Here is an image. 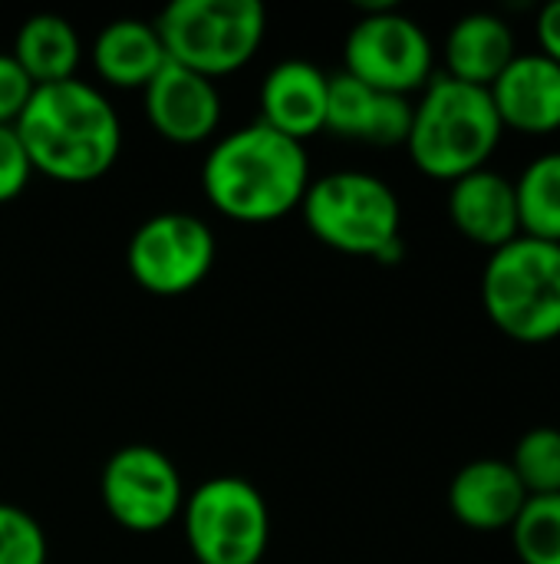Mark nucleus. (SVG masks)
<instances>
[{
  "label": "nucleus",
  "mask_w": 560,
  "mask_h": 564,
  "mask_svg": "<svg viewBox=\"0 0 560 564\" xmlns=\"http://www.w3.org/2000/svg\"><path fill=\"white\" fill-rule=\"evenodd\" d=\"M310 185L304 142L251 122L221 135L201 165L205 198L231 221L267 225L300 208Z\"/></svg>",
  "instance_id": "obj_1"
},
{
  "label": "nucleus",
  "mask_w": 560,
  "mask_h": 564,
  "mask_svg": "<svg viewBox=\"0 0 560 564\" xmlns=\"http://www.w3.org/2000/svg\"><path fill=\"white\" fill-rule=\"evenodd\" d=\"M13 129L33 172L69 185L106 175L122 149L116 109L83 79L36 86Z\"/></svg>",
  "instance_id": "obj_2"
},
{
  "label": "nucleus",
  "mask_w": 560,
  "mask_h": 564,
  "mask_svg": "<svg viewBox=\"0 0 560 564\" xmlns=\"http://www.w3.org/2000/svg\"><path fill=\"white\" fill-rule=\"evenodd\" d=\"M505 126L492 93L459 83L446 73L432 76L419 102H413V129L406 139L413 165L439 182H459L498 152Z\"/></svg>",
  "instance_id": "obj_3"
},
{
  "label": "nucleus",
  "mask_w": 560,
  "mask_h": 564,
  "mask_svg": "<svg viewBox=\"0 0 560 564\" xmlns=\"http://www.w3.org/2000/svg\"><path fill=\"white\" fill-rule=\"evenodd\" d=\"M310 235L343 254L380 264L403 261V208L396 192L370 172H330L310 178L300 202Z\"/></svg>",
  "instance_id": "obj_4"
},
{
  "label": "nucleus",
  "mask_w": 560,
  "mask_h": 564,
  "mask_svg": "<svg viewBox=\"0 0 560 564\" xmlns=\"http://www.w3.org/2000/svg\"><path fill=\"white\" fill-rule=\"evenodd\" d=\"M482 307L488 321L518 344L560 337V245L515 238L488 254L482 271Z\"/></svg>",
  "instance_id": "obj_5"
},
{
  "label": "nucleus",
  "mask_w": 560,
  "mask_h": 564,
  "mask_svg": "<svg viewBox=\"0 0 560 564\" xmlns=\"http://www.w3.org/2000/svg\"><path fill=\"white\" fill-rule=\"evenodd\" d=\"M155 30L172 63L218 79L254 59L267 13L257 0H175L158 13Z\"/></svg>",
  "instance_id": "obj_6"
},
{
  "label": "nucleus",
  "mask_w": 560,
  "mask_h": 564,
  "mask_svg": "<svg viewBox=\"0 0 560 564\" xmlns=\"http://www.w3.org/2000/svg\"><path fill=\"white\" fill-rule=\"evenodd\" d=\"M185 542L198 564H261L271 545V512L241 476L205 479L182 506Z\"/></svg>",
  "instance_id": "obj_7"
},
{
  "label": "nucleus",
  "mask_w": 560,
  "mask_h": 564,
  "mask_svg": "<svg viewBox=\"0 0 560 564\" xmlns=\"http://www.w3.org/2000/svg\"><path fill=\"white\" fill-rule=\"evenodd\" d=\"M432 43L426 30L389 3L366 7L343 43V73L376 93L409 96L429 86Z\"/></svg>",
  "instance_id": "obj_8"
},
{
  "label": "nucleus",
  "mask_w": 560,
  "mask_h": 564,
  "mask_svg": "<svg viewBox=\"0 0 560 564\" xmlns=\"http://www.w3.org/2000/svg\"><path fill=\"white\" fill-rule=\"evenodd\" d=\"M215 235L188 212H158L129 238L125 264L139 288L158 297L195 291L215 268Z\"/></svg>",
  "instance_id": "obj_9"
},
{
  "label": "nucleus",
  "mask_w": 560,
  "mask_h": 564,
  "mask_svg": "<svg viewBox=\"0 0 560 564\" xmlns=\"http://www.w3.org/2000/svg\"><path fill=\"white\" fill-rule=\"evenodd\" d=\"M99 496L116 525L135 535H152L182 516L185 489L175 463L145 443L116 449L99 476Z\"/></svg>",
  "instance_id": "obj_10"
},
{
  "label": "nucleus",
  "mask_w": 560,
  "mask_h": 564,
  "mask_svg": "<svg viewBox=\"0 0 560 564\" xmlns=\"http://www.w3.org/2000/svg\"><path fill=\"white\" fill-rule=\"evenodd\" d=\"M142 93L152 129L175 145H198L211 139L221 122V93L215 79L172 59H165Z\"/></svg>",
  "instance_id": "obj_11"
},
{
  "label": "nucleus",
  "mask_w": 560,
  "mask_h": 564,
  "mask_svg": "<svg viewBox=\"0 0 560 564\" xmlns=\"http://www.w3.org/2000/svg\"><path fill=\"white\" fill-rule=\"evenodd\" d=\"M323 129L366 145H406L413 129V102L409 96L376 93L340 69L327 83Z\"/></svg>",
  "instance_id": "obj_12"
},
{
  "label": "nucleus",
  "mask_w": 560,
  "mask_h": 564,
  "mask_svg": "<svg viewBox=\"0 0 560 564\" xmlns=\"http://www.w3.org/2000/svg\"><path fill=\"white\" fill-rule=\"evenodd\" d=\"M488 93L505 129L521 135H551L560 129V66L538 50L518 53Z\"/></svg>",
  "instance_id": "obj_13"
},
{
  "label": "nucleus",
  "mask_w": 560,
  "mask_h": 564,
  "mask_svg": "<svg viewBox=\"0 0 560 564\" xmlns=\"http://www.w3.org/2000/svg\"><path fill=\"white\" fill-rule=\"evenodd\" d=\"M449 218L462 238L498 251L521 238L515 182L495 169H479L449 185Z\"/></svg>",
  "instance_id": "obj_14"
},
{
  "label": "nucleus",
  "mask_w": 560,
  "mask_h": 564,
  "mask_svg": "<svg viewBox=\"0 0 560 564\" xmlns=\"http://www.w3.org/2000/svg\"><path fill=\"white\" fill-rule=\"evenodd\" d=\"M528 499L508 459H475L449 486V509L472 532H508Z\"/></svg>",
  "instance_id": "obj_15"
},
{
  "label": "nucleus",
  "mask_w": 560,
  "mask_h": 564,
  "mask_svg": "<svg viewBox=\"0 0 560 564\" xmlns=\"http://www.w3.org/2000/svg\"><path fill=\"white\" fill-rule=\"evenodd\" d=\"M330 76L307 59L277 63L261 83V122L274 132L304 142L323 129Z\"/></svg>",
  "instance_id": "obj_16"
},
{
  "label": "nucleus",
  "mask_w": 560,
  "mask_h": 564,
  "mask_svg": "<svg viewBox=\"0 0 560 564\" xmlns=\"http://www.w3.org/2000/svg\"><path fill=\"white\" fill-rule=\"evenodd\" d=\"M515 56V30L498 13H469L446 36V76L469 86L492 89Z\"/></svg>",
  "instance_id": "obj_17"
},
{
  "label": "nucleus",
  "mask_w": 560,
  "mask_h": 564,
  "mask_svg": "<svg viewBox=\"0 0 560 564\" xmlns=\"http://www.w3.org/2000/svg\"><path fill=\"white\" fill-rule=\"evenodd\" d=\"M165 46L158 40L155 23L122 17L99 30L92 43L96 73L119 89H145L152 76L165 66Z\"/></svg>",
  "instance_id": "obj_18"
},
{
  "label": "nucleus",
  "mask_w": 560,
  "mask_h": 564,
  "mask_svg": "<svg viewBox=\"0 0 560 564\" xmlns=\"http://www.w3.org/2000/svg\"><path fill=\"white\" fill-rule=\"evenodd\" d=\"M10 56L20 63V69L30 76L33 86H50V83L76 79L83 46L76 26L66 17L36 13L20 23Z\"/></svg>",
  "instance_id": "obj_19"
},
{
  "label": "nucleus",
  "mask_w": 560,
  "mask_h": 564,
  "mask_svg": "<svg viewBox=\"0 0 560 564\" xmlns=\"http://www.w3.org/2000/svg\"><path fill=\"white\" fill-rule=\"evenodd\" d=\"M521 235L560 245V149L525 165L515 182Z\"/></svg>",
  "instance_id": "obj_20"
},
{
  "label": "nucleus",
  "mask_w": 560,
  "mask_h": 564,
  "mask_svg": "<svg viewBox=\"0 0 560 564\" xmlns=\"http://www.w3.org/2000/svg\"><path fill=\"white\" fill-rule=\"evenodd\" d=\"M508 532L521 564H560V496H531Z\"/></svg>",
  "instance_id": "obj_21"
},
{
  "label": "nucleus",
  "mask_w": 560,
  "mask_h": 564,
  "mask_svg": "<svg viewBox=\"0 0 560 564\" xmlns=\"http://www.w3.org/2000/svg\"><path fill=\"white\" fill-rule=\"evenodd\" d=\"M508 466L515 469L518 482L528 496H560V430L558 426H535L528 430L515 449Z\"/></svg>",
  "instance_id": "obj_22"
},
{
  "label": "nucleus",
  "mask_w": 560,
  "mask_h": 564,
  "mask_svg": "<svg viewBox=\"0 0 560 564\" xmlns=\"http://www.w3.org/2000/svg\"><path fill=\"white\" fill-rule=\"evenodd\" d=\"M0 564H46V535L20 506L0 502Z\"/></svg>",
  "instance_id": "obj_23"
},
{
  "label": "nucleus",
  "mask_w": 560,
  "mask_h": 564,
  "mask_svg": "<svg viewBox=\"0 0 560 564\" xmlns=\"http://www.w3.org/2000/svg\"><path fill=\"white\" fill-rule=\"evenodd\" d=\"M30 175H33V165L20 145L17 129L0 126V205L23 195V188L30 185Z\"/></svg>",
  "instance_id": "obj_24"
},
{
  "label": "nucleus",
  "mask_w": 560,
  "mask_h": 564,
  "mask_svg": "<svg viewBox=\"0 0 560 564\" xmlns=\"http://www.w3.org/2000/svg\"><path fill=\"white\" fill-rule=\"evenodd\" d=\"M33 89L36 86L20 69V63L10 53H0V126H13L20 119Z\"/></svg>",
  "instance_id": "obj_25"
},
{
  "label": "nucleus",
  "mask_w": 560,
  "mask_h": 564,
  "mask_svg": "<svg viewBox=\"0 0 560 564\" xmlns=\"http://www.w3.org/2000/svg\"><path fill=\"white\" fill-rule=\"evenodd\" d=\"M535 36H538V53L560 66V0H551L541 7V13L535 20Z\"/></svg>",
  "instance_id": "obj_26"
}]
</instances>
